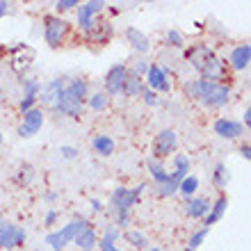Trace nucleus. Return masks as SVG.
Here are the masks:
<instances>
[{
  "mask_svg": "<svg viewBox=\"0 0 251 251\" xmlns=\"http://www.w3.org/2000/svg\"><path fill=\"white\" fill-rule=\"evenodd\" d=\"M60 153H62V155H64L66 160H73V158H75V155H78V149H73V146H62V149H60Z\"/></svg>",
  "mask_w": 251,
  "mask_h": 251,
  "instance_id": "4c0bfd02",
  "label": "nucleus"
},
{
  "mask_svg": "<svg viewBox=\"0 0 251 251\" xmlns=\"http://www.w3.org/2000/svg\"><path fill=\"white\" fill-rule=\"evenodd\" d=\"M178 146V135L172 128H165L155 135V142H153V158H169Z\"/></svg>",
  "mask_w": 251,
  "mask_h": 251,
  "instance_id": "39448f33",
  "label": "nucleus"
},
{
  "mask_svg": "<svg viewBox=\"0 0 251 251\" xmlns=\"http://www.w3.org/2000/svg\"><path fill=\"white\" fill-rule=\"evenodd\" d=\"M167 41H169V46H176V48L185 46V39H183V34L178 30H169L167 32Z\"/></svg>",
  "mask_w": 251,
  "mask_h": 251,
  "instance_id": "473e14b6",
  "label": "nucleus"
},
{
  "mask_svg": "<svg viewBox=\"0 0 251 251\" xmlns=\"http://www.w3.org/2000/svg\"><path fill=\"white\" fill-rule=\"evenodd\" d=\"M197 190H199V178H197V176H192V174H190V176H185V178L178 183V192L185 199L194 197V194H197Z\"/></svg>",
  "mask_w": 251,
  "mask_h": 251,
  "instance_id": "a878e982",
  "label": "nucleus"
},
{
  "mask_svg": "<svg viewBox=\"0 0 251 251\" xmlns=\"http://www.w3.org/2000/svg\"><path fill=\"white\" fill-rule=\"evenodd\" d=\"M226 183H228V169H226L224 162H217L215 172H212V185L222 190V187H226Z\"/></svg>",
  "mask_w": 251,
  "mask_h": 251,
  "instance_id": "bb28decb",
  "label": "nucleus"
},
{
  "mask_svg": "<svg viewBox=\"0 0 251 251\" xmlns=\"http://www.w3.org/2000/svg\"><path fill=\"white\" fill-rule=\"evenodd\" d=\"M55 7H57V12H69L73 7H78V2H75V0H60Z\"/></svg>",
  "mask_w": 251,
  "mask_h": 251,
  "instance_id": "e433bc0d",
  "label": "nucleus"
},
{
  "mask_svg": "<svg viewBox=\"0 0 251 251\" xmlns=\"http://www.w3.org/2000/svg\"><path fill=\"white\" fill-rule=\"evenodd\" d=\"M251 62V46L249 44H240L231 50V57H228V66L233 71H245Z\"/></svg>",
  "mask_w": 251,
  "mask_h": 251,
  "instance_id": "2eb2a0df",
  "label": "nucleus"
},
{
  "mask_svg": "<svg viewBox=\"0 0 251 251\" xmlns=\"http://www.w3.org/2000/svg\"><path fill=\"white\" fill-rule=\"evenodd\" d=\"M89 205H92V212H100V210H103V203H100L99 199H92V201H89Z\"/></svg>",
  "mask_w": 251,
  "mask_h": 251,
  "instance_id": "a19ab883",
  "label": "nucleus"
},
{
  "mask_svg": "<svg viewBox=\"0 0 251 251\" xmlns=\"http://www.w3.org/2000/svg\"><path fill=\"white\" fill-rule=\"evenodd\" d=\"M142 89H144V85H142V78L139 75H135V73H128V78H126V85H124V92L128 99H135V96H139L142 94Z\"/></svg>",
  "mask_w": 251,
  "mask_h": 251,
  "instance_id": "5701e85b",
  "label": "nucleus"
},
{
  "mask_svg": "<svg viewBox=\"0 0 251 251\" xmlns=\"http://www.w3.org/2000/svg\"><path fill=\"white\" fill-rule=\"evenodd\" d=\"M64 80L62 78H55V80H50L48 85H44L39 89V96L37 99L44 103V105H48V107H55L57 105V100L62 99V92H64Z\"/></svg>",
  "mask_w": 251,
  "mask_h": 251,
  "instance_id": "9b49d317",
  "label": "nucleus"
},
{
  "mask_svg": "<svg viewBox=\"0 0 251 251\" xmlns=\"http://www.w3.org/2000/svg\"><path fill=\"white\" fill-rule=\"evenodd\" d=\"M144 183H139L137 187H114L112 192V203L117 205V210H128L130 212V208L139 201V197H142V192H144Z\"/></svg>",
  "mask_w": 251,
  "mask_h": 251,
  "instance_id": "423d86ee",
  "label": "nucleus"
},
{
  "mask_svg": "<svg viewBox=\"0 0 251 251\" xmlns=\"http://www.w3.org/2000/svg\"><path fill=\"white\" fill-rule=\"evenodd\" d=\"M240 153H242V158H245V160H249V158H251V146H249V144H242Z\"/></svg>",
  "mask_w": 251,
  "mask_h": 251,
  "instance_id": "79ce46f5",
  "label": "nucleus"
},
{
  "mask_svg": "<svg viewBox=\"0 0 251 251\" xmlns=\"http://www.w3.org/2000/svg\"><path fill=\"white\" fill-rule=\"evenodd\" d=\"M39 89H41V85L37 82V80L27 78L25 80V94H23V96H34V99H37V96H39Z\"/></svg>",
  "mask_w": 251,
  "mask_h": 251,
  "instance_id": "72a5a7b5",
  "label": "nucleus"
},
{
  "mask_svg": "<svg viewBox=\"0 0 251 251\" xmlns=\"http://www.w3.org/2000/svg\"><path fill=\"white\" fill-rule=\"evenodd\" d=\"M146 71H149V64H146V62H137V64H135V69H132L130 73H135V75H139V78H142Z\"/></svg>",
  "mask_w": 251,
  "mask_h": 251,
  "instance_id": "58836bf2",
  "label": "nucleus"
},
{
  "mask_svg": "<svg viewBox=\"0 0 251 251\" xmlns=\"http://www.w3.org/2000/svg\"><path fill=\"white\" fill-rule=\"evenodd\" d=\"M126 240H128L130 245H135L137 249H144V247L149 245V238H146L144 233L135 231V228H128V231H126Z\"/></svg>",
  "mask_w": 251,
  "mask_h": 251,
  "instance_id": "cd10ccee",
  "label": "nucleus"
},
{
  "mask_svg": "<svg viewBox=\"0 0 251 251\" xmlns=\"http://www.w3.org/2000/svg\"><path fill=\"white\" fill-rule=\"evenodd\" d=\"M245 126H247V128L251 126V107H247V110H245Z\"/></svg>",
  "mask_w": 251,
  "mask_h": 251,
  "instance_id": "37998d69",
  "label": "nucleus"
},
{
  "mask_svg": "<svg viewBox=\"0 0 251 251\" xmlns=\"http://www.w3.org/2000/svg\"><path fill=\"white\" fill-rule=\"evenodd\" d=\"M117 238H119V231H117L114 226H107V228H105V235H103V238L99 240L100 251H119L117 247H114Z\"/></svg>",
  "mask_w": 251,
  "mask_h": 251,
  "instance_id": "393cba45",
  "label": "nucleus"
},
{
  "mask_svg": "<svg viewBox=\"0 0 251 251\" xmlns=\"http://www.w3.org/2000/svg\"><path fill=\"white\" fill-rule=\"evenodd\" d=\"M55 219H57V210H53V208H50V210L46 212L44 222H46V226H53V224H55Z\"/></svg>",
  "mask_w": 251,
  "mask_h": 251,
  "instance_id": "ea45409f",
  "label": "nucleus"
},
{
  "mask_svg": "<svg viewBox=\"0 0 251 251\" xmlns=\"http://www.w3.org/2000/svg\"><path fill=\"white\" fill-rule=\"evenodd\" d=\"M41 124H44V112H41L39 107H32L30 112L23 114V124L19 126V135H21L23 139L34 137V135L39 132Z\"/></svg>",
  "mask_w": 251,
  "mask_h": 251,
  "instance_id": "9d476101",
  "label": "nucleus"
},
{
  "mask_svg": "<svg viewBox=\"0 0 251 251\" xmlns=\"http://www.w3.org/2000/svg\"><path fill=\"white\" fill-rule=\"evenodd\" d=\"M212 55H215V53H212V50L205 46V44H197V46H192L190 50H187L185 57L192 62V66H194V69L201 73V71H203V66H205V62L210 60Z\"/></svg>",
  "mask_w": 251,
  "mask_h": 251,
  "instance_id": "dca6fc26",
  "label": "nucleus"
},
{
  "mask_svg": "<svg viewBox=\"0 0 251 251\" xmlns=\"http://www.w3.org/2000/svg\"><path fill=\"white\" fill-rule=\"evenodd\" d=\"M226 208H228V199H226L224 194H222V197H219L217 201H215V203H210V210H208V215L203 217V222H205L203 226H208V228H210L212 224H217L219 219L224 217Z\"/></svg>",
  "mask_w": 251,
  "mask_h": 251,
  "instance_id": "6ab92c4d",
  "label": "nucleus"
},
{
  "mask_svg": "<svg viewBox=\"0 0 251 251\" xmlns=\"http://www.w3.org/2000/svg\"><path fill=\"white\" fill-rule=\"evenodd\" d=\"M185 92L194 99H199L205 107H224L228 100H231V89L224 82H208V80H194V82H187Z\"/></svg>",
  "mask_w": 251,
  "mask_h": 251,
  "instance_id": "f257e3e1",
  "label": "nucleus"
},
{
  "mask_svg": "<svg viewBox=\"0 0 251 251\" xmlns=\"http://www.w3.org/2000/svg\"><path fill=\"white\" fill-rule=\"evenodd\" d=\"M149 251H162V249H158V247H153V249H149Z\"/></svg>",
  "mask_w": 251,
  "mask_h": 251,
  "instance_id": "49530a36",
  "label": "nucleus"
},
{
  "mask_svg": "<svg viewBox=\"0 0 251 251\" xmlns=\"http://www.w3.org/2000/svg\"><path fill=\"white\" fill-rule=\"evenodd\" d=\"M139 96H142V99H144V103L146 105H158L160 103V99H158V94L155 92H151V89H149V87H144V89H142V94H139Z\"/></svg>",
  "mask_w": 251,
  "mask_h": 251,
  "instance_id": "f704fd0d",
  "label": "nucleus"
},
{
  "mask_svg": "<svg viewBox=\"0 0 251 251\" xmlns=\"http://www.w3.org/2000/svg\"><path fill=\"white\" fill-rule=\"evenodd\" d=\"M57 199V192H46L44 194V201H55Z\"/></svg>",
  "mask_w": 251,
  "mask_h": 251,
  "instance_id": "c03bdc74",
  "label": "nucleus"
},
{
  "mask_svg": "<svg viewBox=\"0 0 251 251\" xmlns=\"http://www.w3.org/2000/svg\"><path fill=\"white\" fill-rule=\"evenodd\" d=\"M146 169H149V174H151L153 176V180H155V183H165V180H169V172H167L165 167L160 165L158 160H146Z\"/></svg>",
  "mask_w": 251,
  "mask_h": 251,
  "instance_id": "b1692460",
  "label": "nucleus"
},
{
  "mask_svg": "<svg viewBox=\"0 0 251 251\" xmlns=\"http://www.w3.org/2000/svg\"><path fill=\"white\" fill-rule=\"evenodd\" d=\"M178 192V183L176 180H165V183H160L158 185V197H162V199H167V197H174Z\"/></svg>",
  "mask_w": 251,
  "mask_h": 251,
  "instance_id": "7c9ffc66",
  "label": "nucleus"
},
{
  "mask_svg": "<svg viewBox=\"0 0 251 251\" xmlns=\"http://www.w3.org/2000/svg\"><path fill=\"white\" fill-rule=\"evenodd\" d=\"M215 132H217L222 139H238L245 135V126L240 124V121H233V119H226V117H222V119L215 121Z\"/></svg>",
  "mask_w": 251,
  "mask_h": 251,
  "instance_id": "ddd939ff",
  "label": "nucleus"
},
{
  "mask_svg": "<svg viewBox=\"0 0 251 251\" xmlns=\"http://www.w3.org/2000/svg\"><path fill=\"white\" fill-rule=\"evenodd\" d=\"M183 251H192V249H183Z\"/></svg>",
  "mask_w": 251,
  "mask_h": 251,
  "instance_id": "09e8293b",
  "label": "nucleus"
},
{
  "mask_svg": "<svg viewBox=\"0 0 251 251\" xmlns=\"http://www.w3.org/2000/svg\"><path fill=\"white\" fill-rule=\"evenodd\" d=\"M66 30H69V23L64 19H60V16L50 14V16L44 19V39H46V44L50 48L62 46V41L66 37Z\"/></svg>",
  "mask_w": 251,
  "mask_h": 251,
  "instance_id": "20e7f679",
  "label": "nucleus"
},
{
  "mask_svg": "<svg viewBox=\"0 0 251 251\" xmlns=\"http://www.w3.org/2000/svg\"><path fill=\"white\" fill-rule=\"evenodd\" d=\"M32 167L30 165H21L19 167V174H16V180H19L21 185H23V183H30V180H32Z\"/></svg>",
  "mask_w": 251,
  "mask_h": 251,
  "instance_id": "2f4dec72",
  "label": "nucleus"
},
{
  "mask_svg": "<svg viewBox=\"0 0 251 251\" xmlns=\"http://www.w3.org/2000/svg\"><path fill=\"white\" fill-rule=\"evenodd\" d=\"M89 107L92 110H96V112H103L107 107V94L105 92H96L89 96Z\"/></svg>",
  "mask_w": 251,
  "mask_h": 251,
  "instance_id": "c85d7f7f",
  "label": "nucleus"
},
{
  "mask_svg": "<svg viewBox=\"0 0 251 251\" xmlns=\"http://www.w3.org/2000/svg\"><path fill=\"white\" fill-rule=\"evenodd\" d=\"M208 233H210V228H208V226H201V228H199V231H194L190 235V247H187V249H197V247H201L203 245V240L208 238Z\"/></svg>",
  "mask_w": 251,
  "mask_h": 251,
  "instance_id": "c756f323",
  "label": "nucleus"
},
{
  "mask_svg": "<svg viewBox=\"0 0 251 251\" xmlns=\"http://www.w3.org/2000/svg\"><path fill=\"white\" fill-rule=\"evenodd\" d=\"M126 78H128V69H126L124 64L112 66L105 75V94L107 96H117V94L124 92Z\"/></svg>",
  "mask_w": 251,
  "mask_h": 251,
  "instance_id": "1a4fd4ad",
  "label": "nucleus"
},
{
  "mask_svg": "<svg viewBox=\"0 0 251 251\" xmlns=\"http://www.w3.org/2000/svg\"><path fill=\"white\" fill-rule=\"evenodd\" d=\"M128 224H130V212L117 210V226H128Z\"/></svg>",
  "mask_w": 251,
  "mask_h": 251,
  "instance_id": "c9c22d12",
  "label": "nucleus"
},
{
  "mask_svg": "<svg viewBox=\"0 0 251 251\" xmlns=\"http://www.w3.org/2000/svg\"><path fill=\"white\" fill-rule=\"evenodd\" d=\"M0 144H2V132H0Z\"/></svg>",
  "mask_w": 251,
  "mask_h": 251,
  "instance_id": "de8ad7c7",
  "label": "nucleus"
},
{
  "mask_svg": "<svg viewBox=\"0 0 251 251\" xmlns=\"http://www.w3.org/2000/svg\"><path fill=\"white\" fill-rule=\"evenodd\" d=\"M92 146L100 158H110V155L114 153V139L107 137V135H96L94 142H92Z\"/></svg>",
  "mask_w": 251,
  "mask_h": 251,
  "instance_id": "4be33fe9",
  "label": "nucleus"
},
{
  "mask_svg": "<svg viewBox=\"0 0 251 251\" xmlns=\"http://www.w3.org/2000/svg\"><path fill=\"white\" fill-rule=\"evenodd\" d=\"M89 226V222H87V217H75L73 222H69L66 226H62L60 231L55 233H48L46 235V245H50V249L53 251H62L69 242H73L75 240V235H78L82 228H87Z\"/></svg>",
  "mask_w": 251,
  "mask_h": 251,
  "instance_id": "7ed1b4c3",
  "label": "nucleus"
},
{
  "mask_svg": "<svg viewBox=\"0 0 251 251\" xmlns=\"http://www.w3.org/2000/svg\"><path fill=\"white\" fill-rule=\"evenodd\" d=\"M89 89H87V82L85 80H71L69 85L64 87V92H62V99L57 100V105L53 110L57 112L66 114V117H71V119H80V114L85 110V99Z\"/></svg>",
  "mask_w": 251,
  "mask_h": 251,
  "instance_id": "f03ea898",
  "label": "nucleus"
},
{
  "mask_svg": "<svg viewBox=\"0 0 251 251\" xmlns=\"http://www.w3.org/2000/svg\"><path fill=\"white\" fill-rule=\"evenodd\" d=\"M201 80H208V82H222V80H226V62H222L217 55H212L210 60L205 62L203 71H201Z\"/></svg>",
  "mask_w": 251,
  "mask_h": 251,
  "instance_id": "4468645a",
  "label": "nucleus"
},
{
  "mask_svg": "<svg viewBox=\"0 0 251 251\" xmlns=\"http://www.w3.org/2000/svg\"><path fill=\"white\" fill-rule=\"evenodd\" d=\"M146 85H149V89L151 92H162L167 94L169 89H172V82H169V73L162 69V66L158 64H149V71H146Z\"/></svg>",
  "mask_w": 251,
  "mask_h": 251,
  "instance_id": "6e6552de",
  "label": "nucleus"
},
{
  "mask_svg": "<svg viewBox=\"0 0 251 251\" xmlns=\"http://www.w3.org/2000/svg\"><path fill=\"white\" fill-rule=\"evenodd\" d=\"M7 7H9L7 2H0V19H2V16L7 14Z\"/></svg>",
  "mask_w": 251,
  "mask_h": 251,
  "instance_id": "a18cd8bd",
  "label": "nucleus"
},
{
  "mask_svg": "<svg viewBox=\"0 0 251 251\" xmlns=\"http://www.w3.org/2000/svg\"><path fill=\"white\" fill-rule=\"evenodd\" d=\"M75 247H78L80 251H94L96 249V245H99V238H96V231H94L92 226H87V228H82V231L75 235Z\"/></svg>",
  "mask_w": 251,
  "mask_h": 251,
  "instance_id": "aec40b11",
  "label": "nucleus"
},
{
  "mask_svg": "<svg viewBox=\"0 0 251 251\" xmlns=\"http://www.w3.org/2000/svg\"><path fill=\"white\" fill-rule=\"evenodd\" d=\"M185 176H190V158L185 153H176L174 155V174H169V178L180 183Z\"/></svg>",
  "mask_w": 251,
  "mask_h": 251,
  "instance_id": "412c9836",
  "label": "nucleus"
},
{
  "mask_svg": "<svg viewBox=\"0 0 251 251\" xmlns=\"http://www.w3.org/2000/svg\"><path fill=\"white\" fill-rule=\"evenodd\" d=\"M126 39H128V44H130L137 53H149V48H151L149 37H146L142 30H137V27H128V30H126Z\"/></svg>",
  "mask_w": 251,
  "mask_h": 251,
  "instance_id": "a211bd4d",
  "label": "nucleus"
},
{
  "mask_svg": "<svg viewBox=\"0 0 251 251\" xmlns=\"http://www.w3.org/2000/svg\"><path fill=\"white\" fill-rule=\"evenodd\" d=\"M183 210H185L187 217L192 219H203L210 210V201L208 199H201V197H190L183 205Z\"/></svg>",
  "mask_w": 251,
  "mask_h": 251,
  "instance_id": "f3484780",
  "label": "nucleus"
},
{
  "mask_svg": "<svg viewBox=\"0 0 251 251\" xmlns=\"http://www.w3.org/2000/svg\"><path fill=\"white\" fill-rule=\"evenodd\" d=\"M105 7V2H100V0H92V2H85V5H78V23H80V30H85L89 32L94 27L92 19L96 14L100 12Z\"/></svg>",
  "mask_w": 251,
  "mask_h": 251,
  "instance_id": "f8f14e48",
  "label": "nucleus"
},
{
  "mask_svg": "<svg viewBox=\"0 0 251 251\" xmlns=\"http://www.w3.org/2000/svg\"><path fill=\"white\" fill-rule=\"evenodd\" d=\"M25 242V231L0 217V249H16Z\"/></svg>",
  "mask_w": 251,
  "mask_h": 251,
  "instance_id": "0eeeda50",
  "label": "nucleus"
}]
</instances>
